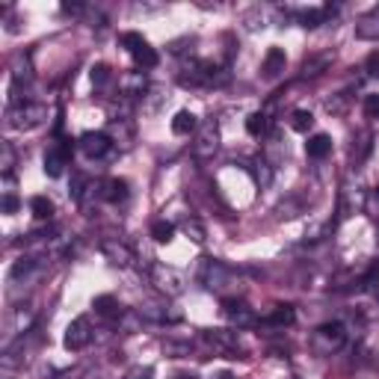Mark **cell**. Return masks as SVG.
<instances>
[{
  "label": "cell",
  "instance_id": "17",
  "mask_svg": "<svg viewBox=\"0 0 379 379\" xmlns=\"http://www.w3.org/2000/svg\"><path fill=\"white\" fill-rule=\"evenodd\" d=\"M364 202H367L364 190H359V187H344V196H341V214H344V216H350V214H355V210H362Z\"/></svg>",
  "mask_w": 379,
  "mask_h": 379
},
{
  "label": "cell",
  "instance_id": "20",
  "mask_svg": "<svg viewBox=\"0 0 379 379\" xmlns=\"http://www.w3.org/2000/svg\"><path fill=\"white\" fill-rule=\"evenodd\" d=\"M33 80V66H30V57L27 54H18L12 59V86H21V83H27Z\"/></svg>",
  "mask_w": 379,
  "mask_h": 379
},
{
  "label": "cell",
  "instance_id": "10",
  "mask_svg": "<svg viewBox=\"0 0 379 379\" xmlns=\"http://www.w3.org/2000/svg\"><path fill=\"white\" fill-rule=\"evenodd\" d=\"M80 149L86 157H104L113 149V140L110 133H101V131H86L80 136Z\"/></svg>",
  "mask_w": 379,
  "mask_h": 379
},
{
  "label": "cell",
  "instance_id": "37",
  "mask_svg": "<svg viewBox=\"0 0 379 379\" xmlns=\"http://www.w3.org/2000/svg\"><path fill=\"white\" fill-rule=\"evenodd\" d=\"M364 71H367V77H379V50L367 54V59H364Z\"/></svg>",
  "mask_w": 379,
  "mask_h": 379
},
{
  "label": "cell",
  "instance_id": "23",
  "mask_svg": "<svg viewBox=\"0 0 379 379\" xmlns=\"http://www.w3.org/2000/svg\"><path fill=\"white\" fill-rule=\"evenodd\" d=\"M246 131H249L252 136H264V133L270 131V115H267L264 110L252 113L249 119H246Z\"/></svg>",
  "mask_w": 379,
  "mask_h": 379
},
{
  "label": "cell",
  "instance_id": "14",
  "mask_svg": "<svg viewBox=\"0 0 379 379\" xmlns=\"http://www.w3.org/2000/svg\"><path fill=\"white\" fill-rule=\"evenodd\" d=\"M284 66H288V57H284V50H281V48H270L267 57H264V62H261V71H264L267 80H276L281 71H284Z\"/></svg>",
  "mask_w": 379,
  "mask_h": 379
},
{
  "label": "cell",
  "instance_id": "21",
  "mask_svg": "<svg viewBox=\"0 0 379 379\" xmlns=\"http://www.w3.org/2000/svg\"><path fill=\"white\" fill-rule=\"evenodd\" d=\"M252 178H255L258 187H270L272 184V166L264 160V157H255V160H252Z\"/></svg>",
  "mask_w": 379,
  "mask_h": 379
},
{
  "label": "cell",
  "instance_id": "15",
  "mask_svg": "<svg viewBox=\"0 0 379 379\" xmlns=\"http://www.w3.org/2000/svg\"><path fill=\"white\" fill-rule=\"evenodd\" d=\"M355 39L362 41H379V9L376 12H367L355 21Z\"/></svg>",
  "mask_w": 379,
  "mask_h": 379
},
{
  "label": "cell",
  "instance_id": "42",
  "mask_svg": "<svg viewBox=\"0 0 379 379\" xmlns=\"http://www.w3.org/2000/svg\"><path fill=\"white\" fill-rule=\"evenodd\" d=\"M376 302H379V290H376Z\"/></svg>",
  "mask_w": 379,
  "mask_h": 379
},
{
  "label": "cell",
  "instance_id": "27",
  "mask_svg": "<svg viewBox=\"0 0 379 379\" xmlns=\"http://www.w3.org/2000/svg\"><path fill=\"white\" fill-rule=\"evenodd\" d=\"M30 210H33L36 219H50V216H54V202H50L48 196H33V202H30Z\"/></svg>",
  "mask_w": 379,
  "mask_h": 379
},
{
  "label": "cell",
  "instance_id": "43",
  "mask_svg": "<svg viewBox=\"0 0 379 379\" xmlns=\"http://www.w3.org/2000/svg\"><path fill=\"white\" fill-rule=\"evenodd\" d=\"M376 196H379V187H376Z\"/></svg>",
  "mask_w": 379,
  "mask_h": 379
},
{
  "label": "cell",
  "instance_id": "4",
  "mask_svg": "<svg viewBox=\"0 0 379 379\" xmlns=\"http://www.w3.org/2000/svg\"><path fill=\"white\" fill-rule=\"evenodd\" d=\"M151 284L166 297H181L187 290V276L178 272L175 267H166V264H154L151 267Z\"/></svg>",
  "mask_w": 379,
  "mask_h": 379
},
{
  "label": "cell",
  "instance_id": "8",
  "mask_svg": "<svg viewBox=\"0 0 379 379\" xmlns=\"http://www.w3.org/2000/svg\"><path fill=\"white\" fill-rule=\"evenodd\" d=\"M101 255L110 261L113 267H131L133 264V249L128 243H122V240H101Z\"/></svg>",
  "mask_w": 379,
  "mask_h": 379
},
{
  "label": "cell",
  "instance_id": "40",
  "mask_svg": "<svg viewBox=\"0 0 379 379\" xmlns=\"http://www.w3.org/2000/svg\"><path fill=\"white\" fill-rule=\"evenodd\" d=\"M80 9H83L80 3H62V12H66V15H77Z\"/></svg>",
  "mask_w": 379,
  "mask_h": 379
},
{
  "label": "cell",
  "instance_id": "6",
  "mask_svg": "<svg viewBox=\"0 0 379 379\" xmlns=\"http://www.w3.org/2000/svg\"><path fill=\"white\" fill-rule=\"evenodd\" d=\"M219 149V131H216V122H205L198 124L196 131V140H193V157L198 160H210Z\"/></svg>",
  "mask_w": 379,
  "mask_h": 379
},
{
  "label": "cell",
  "instance_id": "5",
  "mask_svg": "<svg viewBox=\"0 0 379 379\" xmlns=\"http://www.w3.org/2000/svg\"><path fill=\"white\" fill-rule=\"evenodd\" d=\"M202 341L214 353L225 355V359H243L240 344H237V332H231V329H207V332H202Z\"/></svg>",
  "mask_w": 379,
  "mask_h": 379
},
{
  "label": "cell",
  "instance_id": "28",
  "mask_svg": "<svg viewBox=\"0 0 379 379\" xmlns=\"http://www.w3.org/2000/svg\"><path fill=\"white\" fill-rule=\"evenodd\" d=\"M151 237H154V243H169L175 237V225L166 223V219H157V223H151Z\"/></svg>",
  "mask_w": 379,
  "mask_h": 379
},
{
  "label": "cell",
  "instance_id": "26",
  "mask_svg": "<svg viewBox=\"0 0 379 379\" xmlns=\"http://www.w3.org/2000/svg\"><path fill=\"white\" fill-rule=\"evenodd\" d=\"M133 62H136V68H154L157 66V62H160V57H157V50L151 48V45H145V48H140V50H136V54H133Z\"/></svg>",
  "mask_w": 379,
  "mask_h": 379
},
{
  "label": "cell",
  "instance_id": "33",
  "mask_svg": "<svg viewBox=\"0 0 379 379\" xmlns=\"http://www.w3.org/2000/svg\"><path fill=\"white\" fill-rule=\"evenodd\" d=\"M110 80V66H104V62H98V66L92 68V83L95 86H104V83Z\"/></svg>",
  "mask_w": 379,
  "mask_h": 379
},
{
  "label": "cell",
  "instance_id": "7",
  "mask_svg": "<svg viewBox=\"0 0 379 379\" xmlns=\"http://www.w3.org/2000/svg\"><path fill=\"white\" fill-rule=\"evenodd\" d=\"M223 311L225 317L231 320V326H237V329H252V326L258 323L255 311L249 308L243 299H234V297H223Z\"/></svg>",
  "mask_w": 379,
  "mask_h": 379
},
{
  "label": "cell",
  "instance_id": "38",
  "mask_svg": "<svg viewBox=\"0 0 379 379\" xmlns=\"http://www.w3.org/2000/svg\"><path fill=\"white\" fill-rule=\"evenodd\" d=\"M21 207V202H18V196L9 190V193L3 196V214H15V210Z\"/></svg>",
  "mask_w": 379,
  "mask_h": 379
},
{
  "label": "cell",
  "instance_id": "35",
  "mask_svg": "<svg viewBox=\"0 0 379 379\" xmlns=\"http://www.w3.org/2000/svg\"><path fill=\"white\" fill-rule=\"evenodd\" d=\"M30 270H33V258H18V261H15V267H12V272H9V276H12V279H21V276H27Z\"/></svg>",
  "mask_w": 379,
  "mask_h": 379
},
{
  "label": "cell",
  "instance_id": "11",
  "mask_svg": "<svg viewBox=\"0 0 379 379\" xmlns=\"http://www.w3.org/2000/svg\"><path fill=\"white\" fill-rule=\"evenodd\" d=\"M92 341V326L86 317H77V320H71L68 323V329H66V346L68 350H83Z\"/></svg>",
  "mask_w": 379,
  "mask_h": 379
},
{
  "label": "cell",
  "instance_id": "13",
  "mask_svg": "<svg viewBox=\"0 0 379 379\" xmlns=\"http://www.w3.org/2000/svg\"><path fill=\"white\" fill-rule=\"evenodd\" d=\"M297 320V311H293V305H276L267 317H261L258 323L261 326H270V329H288Z\"/></svg>",
  "mask_w": 379,
  "mask_h": 379
},
{
  "label": "cell",
  "instance_id": "2",
  "mask_svg": "<svg viewBox=\"0 0 379 379\" xmlns=\"http://www.w3.org/2000/svg\"><path fill=\"white\" fill-rule=\"evenodd\" d=\"M45 115L48 110L41 107V104H15V107H9L6 113V124L9 128H15V131H30V128H39L41 122H45Z\"/></svg>",
  "mask_w": 379,
  "mask_h": 379
},
{
  "label": "cell",
  "instance_id": "36",
  "mask_svg": "<svg viewBox=\"0 0 379 379\" xmlns=\"http://www.w3.org/2000/svg\"><path fill=\"white\" fill-rule=\"evenodd\" d=\"M364 115L367 119H379V95H367L364 98Z\"/></svg>",
  "mask_w": 379,
  "mask_h": 379
},
{
  "label": "cell",
  "instance_id": "16",
  "mask_svg": "<svg viewBox=\"0 0 379 379\" xmlns=\"http://www.w3.org/2000/svg\"><path fill=\"white\" fill-rule=\"evenodd\" d=\"M145 92H149V80H145L142 71H131V75L122 77V95H128V98H145Z\"/></svg>",
  "mask_w": 379,
  "mask_h": 379
},
{
  "label": "cell",
  "instance_id": "19",
  "mask_svg": "<svg viewBox=\"0 0 379 379\" xmlns=\"http://www.w3.org/2000/svg\"><path fill=\"white\" fill-rule=\"evenodd\" d=\"M198 131V119L190 110H178L175 113V119H172V133L178 136H190V133H196Z\"/></svg>",
  "mask_w": 379,
  "mask_h": 379
},
{
  "label": "cell",
  "instance_id": "29",
  "mask_svg": "<svg viewBox=\"0 0 379 379\" xmlns=\"http://www.w3.org/2000/svg\"><path fill=\"white\" fill-rule=\"evenodd\" d=\"M181 231L184 234L193 240V243H205V225L198 223V219H193V216H187L184 223H181Z\"/></svg>",
  "mask_w": 379,
  "mask_h": 379
},
{
  "label": "cell",
  "instance_id": "22",
  "mask_svg": "<svg viewBox=\"0 0 379 379\" xmlns=\"http://www.w3.org/2000/svg\"><path fill=\"white\" fill-rule=\"evenodd\" d=\"M95 311L101 314V317H119L122 314V305H119V299L115 297H95Z\"/></svg>",
  "mask_w": 379,
  "mask_h": 379
},
{
  "label": "cell",
  "instance_id": "24",
  "mask_svg": "<svg viewBox=\"0 0 379 379\" xmlns=\"http://www.w3.org/2000/svg\"><path fill=\"white\" fill-rule=\"evenodd\" d=\"M297 18H299V24L305 30H314V27H320L329 15H326V9H302V12H297Z\"/></svg>",
  "mask_w": 379,
  "mask_h": 379
},
{
  "label": "cell",
  "instance_id": "34",
  "mask_svg": "<svg viewBox=\"0 0 379 379\" xmlns=\"http://www.w3.org/2000/svg\"><path fill=\"white\" fill-rule=\"evenodd\" d=\"M124 379H154V367H149V364H136V367H131L128 373H124Z\"/></svg>",
  "mask_w": 379,
  "mask_h": 379
},
{
  "label": "cell",
  "instance_id": "9",
  "mask_svg": "<svg viewBox=\"0 0 379 379\" xmlns=\"http://www.w3.org/2000/svg\"><path fill=\"white\" fill-rule=\"evenodd\" d=\"M68 157H71V145L68 142H59V145H50L45 151V175L50 178H59L62 169L68 166Z\"/></svg>",
  "mask_w": 379,
  "mask_h": 379
},
{
  "label": "cell",
  "instance_id": "39",
  "mask_svg": "<svg viewBox=\"0 0 379 379\" xmlns=\"http://www.w3.org/2000/svg\"><path fill=\"white\" fill-rule=\"evenodd\" d=\"M3 169L6 172L12 169V149H9V145H3Z\"/></svg>",
  "mask_w": 379,
  "mask_h": 379
},
{
  "label": "cell",
  "instance_id": "41",
  "mask_svg": "<svg viewBox=\"0 0 379 379\" xmlns=\"http://www.w3.org/2000/svg\"><path fill=\"white\" fill-rule=\"evenodd\" d=\"M175 379H196V376H193V373H178Z\"/></svg>",
  "mask_w": 379,
  "mask_h": 379
},
{
  "label": "cell",
  "instance_id": "30",
  "mask_svg": "<svg viewBox=\"0 0 379 379\" xmlns=\"http://www.w3.org/2000/svg\"><path fill=\"white\" fill-rule=\"evenodd\" d=\"M329 66V57H311V59H305V66H302V77H317L320 71Z\"/></svg>",
  "mask_w": 379,
  "mask_h": 379
},
{
  "label": "cell",
  "instance_id": "3",
  "mask_svg": "<svg viewBox=\"0 0 379 379\" xmlns=\"http://www.w3.org/2000/svg\"><path fill=\"white\" fill-rule=\"evenodd\" d=\"M198 279H202V284L207 290H214V293H223L225 297V290L234 284V272H231L225 264H219V261L214 258H207L202 261V270H198Z\"/></svg>",
  "mask_w": 379,
  "mask_h": 379
},
{
  "label": "cell",
  "instance_id": "18",
  "mask_svg": "<svg viewBox=\"0 0 379 379\" xmlns=\"http://www.w3.org/2000/svg\"><path fill=\"white\" fill-rule=\"evenodd\" d=\"M329 151H332V136L329 133H314L311 140L305 142V154H308L311 160H323Z\"/></svg>",
  "mask_w": 379,
  "mask_h": 379
},
{
  "label": "cell",
  "instance_id": "25",
  "mask_svg": "<svg viewBox=\"0 0 379 379\" xmlns=\"http://www.w3.org/2000/svg\"><path fill=\"white\" fill-rule=\"evenodd\" d=\"M290 128L297 133H308L314 128V115L308 110H293L290 113Z\"/></svg>",
  "mask_w": 379,
  "mask_h": 379
},
{
  "label": "cell",
  "instance_id": "1",
  "mask_svg": "<svg viewBox=\"0 0 379 379\" xmlns=\"http://www.w3.org/2000/svg\"><path fill=\"white\" fill-rule=\"evenodd\" d=\"M344 344H346V329L338 320H329L311 332V353L314 355H335Z\"/></svg>",
  "mask_w": 379,
  "mask_h": 379
},
{
  "label": "cell",
  "instance_id": "32",
  "mask_svg": "<svg viewBox=\"0 0 379 379\" xmlns=\"http://www.w3.org/2000/svg\"><path fill=\"white\" fill-rule=\"evenodd\" d=\"M122 45L128 48V50H131V57H133L136 50H140V48H145V45H149V41H145L140 33H122Z\"/></svg>",
  "mask_w": 379,
  "mask_h": 379
},
{
  "label": "cell",
  "instance_id": "12",
  "mask_svg": "<svg viewBox=\"0 0 379 379\" xmlns=\"http://www.w3.org/2000/svg\"><path fill=\"white\" fill-rule=\"evenodd\" d=\"M98 196L110 205H119L128 198V181H124V178H107V181L98 184Z\"/></svg>",
  "mask_w": 379,
  "mask_h": 379
},
{
  "label": "cell",
  "instance_id": "31",
  "mask_svg": "<svg viewBox=\"0 0 379 379\" xmlns=\"http://www.w3.org/2000/svg\"><path fill=\"white\" fill-rule=\"evenodd\" d=\"M367 151H371V133L359 131V140H355V145H353V157L355 160H364Z\"/></svg>",
  "mask_w": 379,
  "mask_h": 379
}]
</instances>
